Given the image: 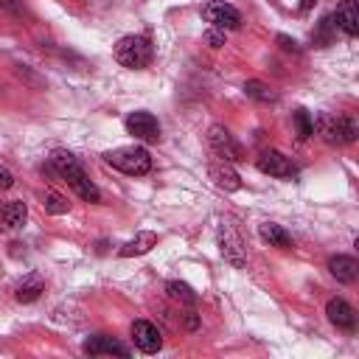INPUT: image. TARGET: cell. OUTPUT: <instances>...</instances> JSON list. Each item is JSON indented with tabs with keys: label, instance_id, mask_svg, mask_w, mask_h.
<instances>
[{
	"label": "cell",
	"instance_id": "1",
	"mask_svg": "<svg viewBox=\"0 0 359 359\" xmlns=\"http://www.w3.org/2000/svg\"><path fill=\"white\" fill-rule=\"evenodd\" d=\"M48 163H50V168L84 199V202H101V191L95 188V182L87 177V171L81 168V163L70 154V151H65V149H56V151H50V157H48Z\"/></svg>",
	"mask_w": 359,
	"mask_h": 359
},
{
	"label": "cell",
	"instance_id": "2",
	"mask_svg": "<svg viewBox=\"0 0 359 359\" xmlns=\"http://www.w3.org/2000/svg\"><path fill=\"white\" fill-rule=\"evenodd\" d=\"M104 163L129 174V177H143L151 171V154L143 146H118L104 151Z\"/></svg>",
	"mask_w": 359,
	"mask_h": 359
},
{
	"label": "cell",
	"instance_id": "3",
	"mask_svg": "<svg viewBox=\"0 0 359 359\" xmlns=\"http://www.w3.org/2000/svg\"><path fill=\"white\" fill-rule=\"evenodd\" d=\"M151 56H154V48L143 34H129V36H121L115 42V62L129 67V70L146 67L151 62Z\"/></svg>",
	"mask_w": 359,
	"mask_h": 359
},
{
	"label": "cell",
	"instance_id": "4",
	"mask_svg": "<svg viewBox=\"0 0 359 359\" xmlns=\"http://www.w3.org/2000/svg\"><path fill=\"white\" fill-rule=\"evenodd\" d=\"M314 129L320 132V137L331 146H348L356 140L359 135V126L353 118L348 115H317L314 121Z\"/></svg>",
	"mask_w": 359,
	"mask_h": 359
},
{
	"label": "cell",
	"instance_id": "5",
	"mask_svg": "<svg viewBox=\"0 0 359 359\" xmlns=\"http://www.w3.org/2000/svg\"><path fill=\"white\" fill-rule=\"evenodd\" d=\"M255 165L261 174H269V177H278V180H292L297 177V165L292 157H286L283 151L278 149H264L258 157H255Z\"/></svg>",
	"mask_w": 359,
	"mask_h": 359
},
{
	"label": "cell",
	"instance_id": "6",
	"mask_svg": "<svg viewBox=\"0 0 359 359\" xmlns=\"http://www.w3.org/2000/svg\"><path fill=\"white\" fill-rule=\"evenodd\" d=\"M202 17L205 22H210V28H219V31H233L241 25V14L236 6L224 3V0H210L202 6Z\"/></svg>",
	"mask_w": 359,
	"mask_h": 359
},
{
	"label": "cell",
	"instance_id": "7",
	"mask_svg": "<svg viewBox=\"0 0 359 359\" xmlns=\"http://www.w3.org/2000/svg\"><path fill=\"white\" fill-rule=\"evenodd\" d=\"M208 140H210V149L216 151V157H222V160H227V163L244 160L241 143H238V140L230 135V129H224L222 123H213V126L208 129Z\"/></svg>",
	"mask_w": 359,
	"mask_h": 359
},
{
	"label": "cell",
	"instance_id": "8",
	"mask_svg": "<svg viewBox=\"0 0 359 359\" xmlns=\"http://www.w3.org/2000/svg\"><path fill=\"white\" fill-rule=\"evenodd\" d=\"M123 123H126V132L135 135V137L143 140V143H157V140H160V121H157L151 112H146V109L129 112Z\"/></svg>",
	"mask_w": 359,
	"mask_h": 359
},
{
	"label": "cell",
	"instance_id": "9",
	"mask_svg": "<svg viewBox=\"0 0 359 359\" xmlns=\"http://www.w3.org/2000/svg\"><path fill=\"white\" fill-rule=\"evenodd\" d=\"M219 252H222V258H224L227 264H233V266H244V264H247L244 244H241L238 233L233 230V224H227V222L219 224Z\"/></svg>",
	"mask_w": 359,
	"mask_h": 359
},
{
	"label": "cell",
	"instance_id": "10",
	"mask_svg": "<svg viewBox=\"0 0 359 359\" xmlns=\"http://www.w3.org/2000/svg\"><path fill=\"white\" fill-rule=\"evenodd\" d=\"M81 351L87 356H129V348L123 342H118L109 334H93L81 342Z\"/></svg>",
	"mask_w": 359,
	"mask_h": 359
},
{
	"label": "cell",
	"instance_id": "11",
	"mask_svg": "<svg viewBox=\"0 0 359 359\" xmlns=\"http://www.w3.org/2000/svg\"><path fill=\"white\" fill-rule=\"evenodd\" d=\"M132 342L143 353H157L163 348V337H160L157 325L149 323V320H135L132 323Z\"/></svg>",
	"mask_w": 359,
	"mask_h": 359
},
{
	"label": "cell",
	"instance_id": "12",
	"mask_svg": "<svg viewBox=\"0 0 359 359\" xmlns=\"http://www.w3.org/2000/svg\"><path fill=\"white\" fill-rule=\"evenodd\" d=\"M208 177H210L213 185L222 188V191H238V188H241V177L236 174V168H233L227 160H213V163L208 165Z\"/></svg>",
	"mask_w": 359,
	"mask_h": 359
},
{
	"label": "cell",
	"instance_id": "13",
	"mask_svg": "<svg viewBox=\"0 0 359 359\" xmlns=\"http://www.w3.org/2000/svg\"><path fill=\"white\" fill-rule=\"evenodd\" d=\"M325 314H328V320H331L337 328L351 331V328L356 325V311H353V306H351L348 300H342V297H331L328 306H325Z\"/></svg>",
	"mask_w": 359,
	"mask_h": 359
},
{
	"label": "cell",
	"instance_id": "14",
	"mask_svg": "<svg viewBox=\"0 0 359 359\" xmlns=\"http://www.w3.org/2000/svg\"><path fill=\"white\" fill-rule=\"evenodd\" d=\"M331 17H334V22H337V28L342 34H348V36H356L359 34V8H356V0H342Z\"/></svg>",
	"mask_w": 359,
	"mask_h": 359
},
{
	"label": "cell",
	"instance_id": "15",
	"mask_svg": "<svg viewBox=\"0 0 359 359\" xmlns=\"http://www.w3.org/2000/svg\"><path fill=\"white\" fill-rule=\"evenodd\" d=\"M328 272H331L339 283H353L356 275H359V264H356V258H351V255H334V258H328Z\"/></svg>",
	"mask_w": 359,
	"mask_h": 359
},
{
	"label": "cell",
	"instance_id": "16",
	"mask_svg": "<svg viewBox=\"0 0 359 359\" xmlns=\"http://www.w3.org/2000/svg\"><path fill=\"white\" fill-rule=\"evenodd\" d=\"M25 216H28L25 202H22V199H11V202H6L3 210H0V227H3V230H17V227L25 224Z\"/></svg>",
	"mask_w": 359,
	"mask_h": 359
},
{
	"label": "cell",
	"instance_id": "17",
	"mask_svg": "<svg viewBox=\"0 0 359 359\" xmlns=\"http://www.w3.org/2000/svg\"><path fill=\"white\" fill-rule=\"evenodd\" d=\"M151 247H157V233L143 230V233H137L135 238H129L126 244H121L118 255H121V258H132V255H143V252H149Z\"/></svg>",
	"mask_w": 359,
	"mask_h": 359
},
{
	"label": "cell",
	"instance_id": "18",
	"mask_svg": "<svg viewBox=\"0 0 359 359\" xmlns=\"http://www.w3.org/2000/svg\"><path fill=\"white\" fill-rule=\"evenodd\" d=\"M258 236H261L269 247H280V250H289V247H292V236H289L280 224H275V222L258 224Z\"/></svg>",
	"mask_w": 359,
	"mask_h": 359
},
{
	"label": "cell",
	"instance_id": "19",
	"mask_svg": "<svg viewBox=\"0 0 359 359\" xmlns=\"http://www.w3.org/2000/svg\"><path fill=\"white\" fill-rule=\"evenodd\" d=\"M45 292V283H42V278L39 275H28L20 286H17V292H14V297L20 300V303H34L39 294Z\"/></svg>",
	"mask_w": 359,
	"mask_h": 359
},
{
	"label": "cell",
	"instance_id": "20",
	"mask_svg": "<svg viewBox=\"0 0 359 359\" xmlns=\"http://www.w3.org/2000/svg\"><path fill=\"white\" fill-rule=\"evenodd\" d=\"M165 292H168V297L177 300V303H185V306H194V303H196V292H194L188 283H182V280H168V283H165Z\"/></svg>",
	"mask_w": 359,
	"mask_h": 359
},
{
	"label": "cell",
	"instance_id": "21",
	"mask_svg": "<svg viewBox=\"0 0 359 359\" xmlns=\"http://www.w3.org/2000/svg\"><path fill=\"white\" fill-rule=\"evenodd\" d=\"M334 34H337V22H334V17L328 14V17H323V20L317 22V28H314L311 39H314L317 45H328V42L334 39Z\"/></svg>",
	"mask_w": 359,
	"mask_h": 359
},
{
	"label": "cell",
	"instance_id": "22",
	"mask_svg": "<svg viewBox=\"0 0 359 359\" xmlns=\"http://www.w3.org/2000/svg\"><path fill=\"white\" fill-rule=\"evenodd\" d=\"M292 121H294V129H297V137H300V140H306V137L314 135V118H311L306 109H297V112L292 115Z\"/></svg>",
	"mask_w": 359,
	"mask_h": 359
},
{
	"label": "cell",
	"instance_id": "23",
	"mask_svg": "<svg viewBox=\"0 0 359 359\" xmlns=\"http://www.w3.org/2000/svg\"><path fill=\"white\" fill-rule=\"evenodd\" d=\"M45 210L48 213H53V216H62V213H67L70 210V202L62 196V194H56V191H45Z\"/></svg>",
	"mask_w": 359,
	"mask_h": 359
},
{
	"label": "cell",
	"instance_id": "24",
	"mask_svg": "<svg viewBox=\"0 0 359 359\" xmlns=\"http://www.w3.org/2000/svg\"><path fill=\"white\" fill-rule=\"evenodd\" d=\"M244 93H247L250 98H255V101H264V104H266V101H275V93H272L264 81H255V79H250V81L244 84Z\"/></svg>",
	"mask_w": 359,
	"mask_h": 359
},
{
	"label": "cell",
	"instance_id": "25",
	"mask_svg": "<svg viewBox=\"0 0 359 359\" xmlns=\"http://www.w3.org/2000/svg\"><path fill=\"white\" fill-rule=\"evenodd\" d=\"M205 42H208L210 48H222V45H224V31H219V28H210V31L205 34Z\"/></svg>",
	"mask_w": 359,
	"mask_h": 359
},
{
	"label": "cell",
	"instance_id": "26",
	"mask_svg": "<svg viewBox=\"0 0 359 359\" xmlns=\"http://www.w3.org/2000/svg\"><path fill=\"white\" fill-rule=\"evenodd\" d=\"M275 42H278L283 50H292V53H297V50H300V45H297L292 36H286V34H278V39H275Z\"/></svg>",
	"mask_w": 359,
	"mask_h": 359
},
{
	"label": "cell",
	"instance_id": "27",
	"mask_svg": "<svg viewBox=\"0 0 359 359\" xmlns=\"http://www.w3.org/2000/svg\"><path fill=\"white\" fill-rule=\"evenodd\" d=\"M0 8H3V11H14V14H22V11H25L20 0H3V3H0Z\"/></svg>",
	"mask_w": 359,
	"mask_h": 359
},
{
	"label": "cell",
	"instance_id": "28",
	"mask_svg": "<svg viewBox=\"0 0 359 359\" xmlns=\"http://www.w3.org/2000/svg\"><path fill=\"white\" fill-rule=\"evenodd\" d=\"M14 185V174L8 168H0V188H11Z\"/></svg>",
	"mask_w": 359,
	"mask_h": 359
},
{
	"label": "cell",
	"instance_id": "29",
	"mask_svg": "<svg viewBox=\"0 0 359 359\" xmlns=\"http://www.w3.org/2000/svg\"><path fill=\"white\" fill-rule=\"evenodd\" d=\"M185 328L188 331H194V328H199V317L191 311V314H185Z\"/></svg>",
	"mask_w": 359,
	"mask_h": 359
},
{
	"label": "cell",
	"instance_id": "30",
	"mask_svg": "<svg viewBox=\"0 0 359 359\" xmlns=\"http://www.w3.org/2000/svg\"><path fill=\"white\" fill-rule=\"evenodd\" d=\"M317 0H300V8H311Z\"/></svg>",
	"mask_w": 359,
	"mask_h": 359
}]
</instances>
